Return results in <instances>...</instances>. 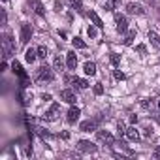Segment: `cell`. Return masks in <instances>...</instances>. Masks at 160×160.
Masks as SVG:
<instances>
[{
	"mask_svg": "<svg viewBox=\"0 0 160 160\" xmlns=\"http://www.w3.org/2000/svg\"><path fill=\"white\" fill-rule=\"evenodd\" d=\"M38 81H53V70L47 66V64H43V66H40L38 68Z\"/></svg>",
	"mask_w": 160,
	"mask_h": 160,
	"instance_id": "1",
	"label": "cell"
},
{
	"mask_svg": "<svg viewBox=\"0 0 160 160\" xmlns=\"http://www.w3.org/2000/svg\"><path fill=\"white\" fill-rule=\"evenodd\" d=\"M115 28H117V32H126L128 30V21H126L124 15H121V13L115 15Z\"/></svg>",
	"mask_w": 160,
	"mask_h": 160,
	"instance_id": "2",
	"label": "cell"
},
{
	"mask_svg": "<svg viewBox=\"0 0 160 160\" xmlns=\"http://www.w3.org/2000/svg\"><path fill=\"white\" fill-rule=\"evenodd\" d=\"M2 53H4V58H8L13 53V45H12V36L10 34H6L4 40H2Z\"/></svg>",
	"mask_w": 160,
	"mask_h": 160,
	"instance_id": "3",
	"label": "cell"
},
{
	"mask_svg": "<svg viewBox=\"0 0 160 160\" xmlns=\"http://www.w3.org/2000/svg\"><path fill=\"white\" fill-rule=\"evenodd\" d=\"M58 115H60V106H58V104H53L51 109L45 111L43 121H55V119H58Z\"/></svg>",
	"mask_w": 160,
	"mask_h": 160,
	"instance_id": "4",
	"label": "cell"
},
{
	"mask_svg": "<svg viewBox=\"0 0 160 160\" xmlns=\"http://www.w3.org/2000/svg\"><path fill=\"white\" fill-rule=\"evenodd\" d=\"M77 149L81 151V152H96V151H98V147H96L94 143L87 141V139H83V141H79V143H77Z\"/></svg>",
	"mask_w": 160,
	"mask_h": 160,
	"instance_id": "5",
	"label": "cell"
},
{
	"mask_svg": "<svg viewBox=\"0 0 160 160\" xmlns=\"http://www.w3.org/2000/svg\"><path fill=\"white\" fill-rule=\"evenodd\" d=\"M30 36H32V28L28 23H23L21 25V43H28L30 42Z\"/></svg>",
	"mask_w": 160,
	"mask_h": 160,
	"instance_id": "6",
	"label": "cell"
},
{
	"mask_svg": "<svg viewBox=\"0 0 160 160\" xmlns=\"http://www.w3.org/2000/svg\"><path fill=\"white\" fill-rule=\"evenodd\" d=\"M96 138H98V141H102V143H106V145H113V143H115L113 136H111L109 132H104V130H98Z\"/></svg>",
	"mask_w": 160,
	"mask_h": 160,
	"instance_id": "7",
	"label": "cell"
},
{
	"mask_svg": "<svg viewBox=\"0 0 160 160\" xmlns=\"http://www.w3.org/2000/svg\"><path fill=\"white\" fill-rule=\"evenodd\" d=\"M66 83H73L75 89H87L89 87V83L85 79H79V77H66Z\"/></svg>",
	"mask_w": 160,
	"mask_h": 160,
	"instance_id": "8",
	"label": "cell"
},
{
	"mask_svg": "<svg viewBox=\"0 0 160 160\" xmlns=\"http://www.w3.org/2000/svg\"><path fill=\"white\" fill-rule=\"evenodd\" d=\"M60 100H64L66 104H75V94H73V91H70V89L60 91Z\"/></svg>",
	"mask_w": 160,
	"mask_h": 160,
	"instance_id": "9",
	"label": "cell"
},
{
	"mask_svg": "<svg viewBox=\"0 0 160 160\" xmlns=\"http://www.w3.org/2000/svg\"><path fill=\"white\" fill-rule=\"evenodd\" d=\"M126 12L128 13H132V15H143V6L141 4H134V2H130L128 6H126Z\"/></svg>",
	"mask_w": 160,
	"mask_h": 160,
	"instance_id": "10",
	"label": "cell"
},
{
	"mask_svg": "<svg viewBox=\"0 0 160 160\" xmlns=\"http://www.w3.org/2000/svg\"><path fill=\"white\" fill-rule=\"evenodd\" d=\"M66 64H68L70 70H75V66H77V55H75V51H70L66 55Z\"/></svg>",
	"mask_w": 160,
	"mask_h": 160,
	"instance_id": "11",
	"label": "cell"
},
{
	"mask_svg": "<svg viewBox=\"0 0 160 160\" xmlns=\"http://www.w3.org/2000/svg\"><path fill=\"white\" fill-rule=\"evenodd\" d=\"M79 130H81V132H92V130H96V121H85V122H81V124H79Z\"/></svg>",
	"mask_w": 160,
	"mask_h": 160,
	"instance_id": "12",
	"label": "cell"
},
{
	"mask_svg": "<svg viewBox=\"0 0 160 160\" xmlns=\"http://www.w3.org/2000/svg\"><path fill=\"white\" fill-rule=\"evenodd\" d=\"M79 115H81L79 108H73V106H72L70 111H68V117H66V119H68V122H75V121L79 119Z\"/></svg>",
	"mask_w": 160,
	"mask_h": 160,
	"instance_id": "13",
	"label": "cell"
},
{
	"mask_svg": "<svg viewBox=\"0 0 160 160\" xmlns=\"http://www.w3.org/2000/svg\"><path fill=\"white\" fill-rule=\"evenodd\" d=\"M126 136H128V139H130V141H139V132L136 130V126L126 128Z\"/></svg>",
	"mask_w": 160,
	"mask_h": 160,
	"instance_id": "14",
	"label": "cell"
},
{
	"mask_svg": "<svg viewBox=\"0 0 160 160\" xmlns=\"http://www.w3.org/2000/svg\"><path fill=\"white\" fill-rule=\"evenodd\" d=\"M36 58H38V51H34V49H27V53H25V60H27L28 64H32Z\"/></svg>",
	"mask_w": 160,
	"mask_h": 160,
	"instance_id": "15",
	"label": "cell"
},
{
	"mask_svg": "<svg viewBox=\"0 0 160 160\" xmlns=\"http://www.w3.org/2000/svg\"><path fill=\"white\" fill-rule=\"evenodd\" d=\"M149 40H151V43H152V47L154 49H160V36L156 34V32H149Z\"/></svg>",
	"mask_w": 160,
	"mask_h": 160,
	"instance_id": "16",
	"label": "cell"
},
{
	"mask_svg": "<svg viewBox=\"0 0 160 160\" xmlns=\"http://www.w3.org/2000/svg\"><path fill=\"white\" fill-rule=\"evenodd\" d=\"M89 17H91V21H92L98 28H102V27H104V23H102V19L98 17V13H96V12H89Z\"/></svg>",
	"mask_w": 160,
	"mask_h": 160,
	"instance_id": "17",
	"label": "cell"
},
{
	"mask_svg": "<svg viewBox=\"0 0 160 160\" xmlns=\"http://www.w3.org/2000/svg\"><path fill=\"white\" fill-rule=\"evenodd\" d=\"M83 70H85L87 75H94V73H96V64H94V62H85Z\"/></svg>",
	"mask_w": 160,
	"mask_h": 160,
	"instance_id": "18",
	"label": "cell"
},
{
	"mask_svg": "<svg viewBox=\"0 0 160 160\" xmlns=\"http://www.w3.org/2000/svg\"><path fill=\"white\" fill-rule=\"evenodd\" d=\"M12 68H13V72H15L17 75H21V77H23V81H25V79H27V73L23 72L21 64H19V62H13V64H12Z\"/></svg>",
	"mask_w": 160,
	"mask_h": 160,
	"instance_id": "19",
	"label": "cell"
},
{
	"mask_svg": "<svg viewBox=\"0 0 160 160\" xmlns=\"http://www.w3.org/2000/svg\"><path fill=\"white\" fill-rule=\"evenodd\" d=\"M53 68H55V72H62V70H64V62H62L60 57H55V60H53Z\"/></svg>",
	"mask_w": 160,
	"mask_h": 160,
	"instance_id": "20",
	"label": "cell"
},
{
	"mask_svg": "<svg viewBox=\"0 0 160 160\" xmlns=\"http://www.w3.org/2000/svg\"><path fill=\"white\" fill-rule=\"evenodd\" d=\"M70 2V6L75 10V12H81L83 10V0H68Z\"/></svg>",
	"mask_w": 160,
	"mask_h": 160,
	"instance_id": "21",
	"label": "cell"
},
{
	"mask_svg": "<svg viewBox=\"0 0 160 160\" xmlns=\"http://www.w3.org/2000/svg\"><path fill=\"white\" fill-rule=\"evenodd\" d=\"M72 43H73V47H77V49H85V47H87V43H85L81 38H73Z\"/></svg>",
	"mask_w": 160,
	"mask_h": 160,
	"instance_id": "22",
	"label": "cell"
},
{
	"mask_svg": "<svg viewBox=\"0 0 160 160\" xmlns=\"http://www.w3.org/2000/svg\"><path fill=\"white\" fill-rule=\"evenodd\" d=\"M34 10H36L38 15H45V10H43V6H42L40 0H34Z\"/></svg>",
	"mask_w": 160,
	"mask_h": 160,
	"instance_id": "23",
	"label": "cell"
},
{
	"mask_svg": "<svg viewBox=\"0 0 160 160\" xmlns=\"http://www.w3.org/2000/svg\"><path fill=\"white\" fill-rule=\"evenodd\" d=\"M134 38H136V30H130V32L126 34V38H124V45H132Z\"/></svg>",
	"mask_w": 160,
	"mask_h": 160,
	"instance_id": "24",
	"label": "cell"
},
{
	"mask_svg": "<svg viewBox=\"0 0 160 160\" xmlns=\"http://www.w3.org/2000/svg\"><path fill=\"white\" fill-rule=\"evenodd\" d=\"M117 134H119V138H121V136H126V128H124V122H122V121L117 124Z\"/></svg>",
	"mask_w": 160,
	"mask_h": 160,
	"instance_id": "25",
	"label": "cell"
},
{
	"mask_svg": "<svg viewBox=\"0 0 160 160\" xmlns=\"http://www.w3.org/2000/svg\"><path fill=\"white\" fill-rule=\"evenodd\" d=\"M111 64H113V66H119V64H121V55L111 53Z\"/></svg>",
	"mask_w": 160,
	"mask_h": 160,
	"instance_id": "26",
	"label": "cell"
},
{
	"mask_svg": "<svg viewBox=\"0 0 160 160\" xmlns=\"http://www.w3.org/2000/svg\"><path fill=\"white\" fill-rule=\"evenodd\" d=\"M47 57V47H38V58H45Z\"/></svg>",
	"mask_w": 160,
	"mask_h": 160,
	"instance_id": "27",
	"label": "cell"
},
{
	"mask_svg": "<svg viewBox=\"0 0 160 160\" xmlns=\"http://www.w3.org/2000/svg\"><path fill=\"white\" fill-rule=\"evenodd\" d=\"M38 134H40V138H42V139H49V138H51V134H49V132H45L43 128H38Z\"/></svg>",
	"mask_w": 160,
	"mask_h": 160,
	"instance_id": "28",
	"label": "cell"
},
{
	"mask_svg": "<svg viewBox=\"0 0 160 160\" xmlns=\"http://www.w3.org/2000/svg\"><path fill=\"white\" fill-rule=\"evenodd\" d=\"M94 92H96V94H102V92H104V87H102V83H96V85H94Z\"/></svg>",
	"mask_w": 160,
	"mask_h": 160,
	"instance_id": "29",
	"label": "cell"
},
{
	"mask_svg": "<svg viewBox=\"0 0 160 160\" xmlns=\"http://www.w3.org/2000/svg\"><path fill=\"white\" fill-rule=\"evenodd\" d=\"M113 6H115L113 2H106V4H104V10H106V12H111V10H113Z\"/></svg>",
	"mask_w": 160,
	"mask_h": 160,
	"instance_id": "30",
	"label": "cell"
},
{
	"mask_svg": "<svg viewBox=\"0 0 160 160\" xmlns=\"http://www.w3.org/2000/svg\"><path fill=\"white\" fill-rule=\"evenodd\" d=\"M87 32H89V36H91V38H96V28H94V27H89V30H87Z\"/></svg>",
	"mask_w": 160,
	"mask_h": 160,
	"instance_id": "31",
	"label": "cell"
},
{
	"mask_svg": "<svg viewBox=\"0 0 160 160\" xmlns=\"http://www.w3.org/2000/svg\"><path fill=\"white\" fill-rule=\"evenodd\" d=\"M115 77H117V79H119V81H122V79H124V73H122V72H119V70H117V72H115Z\"/></svg>",
	"mask_w": 160,
	"mask_h": 160,
	"instance_id": "32",
	"label": "cell"
},
{
	"mask_svg": "<svg viewBox=\"0 0 160 160\" xmlns=\"http://www.w3.org/2000/svg\"><path fill=\"white\" fill-rule=\"evenodd\" d=\"M6 21H8V15H6V12L2 10V25H6Z\"/></svg>",
	"mask_w": 160,
	"mask_h": 160,
	"instance_id": "33",
	"label": "cell"
},
{
	"mask_svg": "<svg viewBox=\"0 0 160 160\" xmlns=\"http://www.w3.org/2000/svg\"><path fill=\"white\" fill-rule=\"evenodd\" d=\"M154 158H160V145L154 149Z\"/></svg>",
	"mask_w": 160,
	"mask_h": 160,
	"instance_id": "34",
	"label": "cell"
},
{
	"mask_svg": "<svg viewBox=\"0 0 160 160\" xmlns=\"http://www.w3.org/2000/svg\"><path fill=\"white\" fill-rule=\"evenodd\" d=\"M138 51H139L141 55H145V45H138Z\"/></svg>",
	"mask_w": 160,
	"mask_h": 160,
	"instance_id": "35",
	"label": "cell"
},
{
	"mask_svg": "<svg viewBox=\"0 0 160 160\" xmlns=\"http://www.w3.org/2000/svg\"><path fill=\"white\" fill-rule=\"evenodd\" d=\"M42 100H45V102H49V100H51V94H42Z\"/></svg>",
	"mask_w": 160,
	"mask_h": 160,
	"instance_id": "36",
	"label": "cell"
},
{
	"mask_svg": "<svg viewBox=\"0 0 160 160\" xmlns=\"http://www.w3.org/2000/svg\"><path fill=\"white\" fill-rule=\"evenodd\" d=\"M60 138H62V139H68V138H70V134H68V132H62V134H60Z\"/></svg>",
	"mask_w": 160,
	"mask_h": 160,
	"instance_id": "37",
	"label": "cell"
},
{
	"mask_svg": "<svg viewBox=\"0 0 160 160\" xmlns=\"http://www.w3.org/2000/svg\"><path fill=\"white\" fill-rule=\"evenodd\" d=\"M119 2H121V0H113V4H119Z\"/></svg>",
	"mask_w": 160,
	"mask_h": 160,
	"instance_id": "38",
	"label": "cell"
},
{
	"mask_svg": "<svg viewBox=\"0 0 160 160\" xmlns=\"http://www.w3.org/2000/svg\"><path fill=\"white\" fill-rule=\"evenodd\" d=\"M158 108H160V102H158Z\"/></svg>",
	"mask_w": 160,
	"mask_h": 160,
	"instance_id": "39",
	"label": "cell"
},
{
	"mask_svg": "<svg viewBox=\"0 0 160 160\" xmlns=\"http://www.w3.org/2000/svg\"><path fill=\"white\" fill-rule=\"evenodd\" d=\"M4 2H6V0H4Z\"/></svg>",
	"mask_w": 160,
	"mask_h": 160,
	"instance_id": "40",
	"label": "cell"
}]
</instances>
